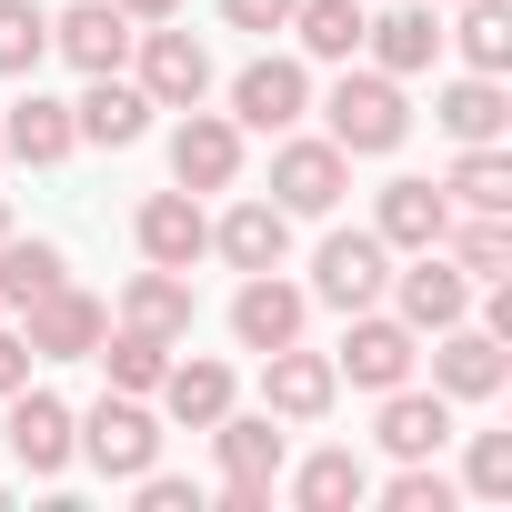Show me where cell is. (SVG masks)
<instances>
[{
  "instance_id": "obj_41",
  "label": "cell",
  "mask_w": 512,
  "mask_h": 512,
  "mask_svg": "<svg viewBox=\"0 0 512 512\" xmlns=\"http://www.w3.org/2000/svg\"><path fill=\"white\" fill-rule=\"evenodd\" d=\"M111 11H121V21L141 31V21H181V0H111Z\"/></svg>"
},
{
  "instance_id": "obj_25",
  "label": "cell",
  "mask_w": 512,
  "mask_h": 512,
  "mask_svg": "<svg viewBox=\"0 0 512 512\" xmlns=\"http://www.w3.org/2000/svg\"><path fill=\"white\" fill-rule=\"evenodd\" d=\"M231 402H241V382H231V362H211V352H201V362H171V372H161V412H171L181 432H211V422H221Z\"/></svg>"
},
{
  "instance_id": "obj_6",
  "label": "cell",
  "mask_w": 512,
  "mask_h": 512,
  "mask_svg": "<svg viewBox=\"0 0 512 512\" xmlns=\"http://www.w3.org/2000/svg\"><path fill=\"white\" fill-rule=\"evenodd\" d=\"M382 292H392V241H382V231H322V251H312V302L372 312Z\"/></svg>"
},
{
  "instance_id": "obj_7",
  "label": "cell",
  "mask_w": 512,
  "mask_h": 512,
  "mask_svg": "<svg viewBox=\"0 0 512 512\" xmlns=\"http://www.w3.org/2000/svg\"><path fill=\"white\" fill-rule=\"evenodd\" d=\"M392 302H402V322L432 342L442 322H472V272L452 262L442 241H432V251H402V272H392Z\"/></svg>"
},
{
  "instance_id": "obj_20",
  "label": "cell",
  "mask_w": 512,
  "mask_h": 512,
  "mask_svg": "<svg viewBox=\"0 0 512 512\" xmlns=\"http://www.w3.org/2000/svg\"><path fill=\"white\" fill-rule=\"evenodd\" d=\"M372 231L392 241V251H432L442 231H452V201H442V181H382V201H372Z\"/></svg>"
},
{
  "instance_id": "obj_39",
  "label": "cell",
  "mask_w": 512,
  "mask_h": 512,
  "mask_svg": "<svg viewBox=\"0 0 512 512\" xmlns=\"http://www.w3.org/2000/svg\"><path fill=\"white\" fill-rule=\"evenodd\" d=\"M21 382H31V342H21V332H0V402H11Z\"/></svg>"
},
{
  "instance_id": "obj_19",
  "label": "cell",
  "mask_w": 512,
  "mask_h": 512,
  "mask_svg": "<svg viewBox=\"0 0 512 512\" xmlns=\"http://www.w3.org/2000/svg\"><path fill=\"white\" fill-rule=\"evenodd\" d=\"M71 131H81V141H101V151H131V141L151 131V91H141V81H121V71H91V91L71 101Z\"/></svg>"
},
{
  "instance_id": "obj_5",
  "label": "cell",
  "mask_w": 512,
  "mask_h": 512,
  "mask_svg": "<svg viewBox=\"0 0 512 512\" xmlns=\"http://www.w3.org/2000/svg\"><path fill=\"white\" fill-rule=\"evenodd\" d=\"M412 362H422V332L402 322V312H342V352H332V372L352 382V392H392V382H412Z\"/></svg>"
},
{
  "instance_id": "obj_35",
  "label": "cell",
  "mask_w": 512,
  "mask_h": 512,
  "mask_svg": "<svg viewBox=\"0 0 512 512\" xmlns=\"http://www.w3.org/2000/svg\"><path fill=\"white\" fill-rule=\"evenodd\" d=\"M462 492L512 502V432H472V452H462Z\"/></svg>"
},
{
  "instance_id": "obj_42",
  "label": "cell",
  "mask_w": 512,
  "mask_h": 512,
  "mask_svg": "<svg viewBox=\"0 0 512 512\" xmlns=\"http://www.w3.org/2000/svg\"><path fill=\"white\" fill-rule=\"evenodd\" d=\"M0 231H11V201H0Z\"/></svg>"
},
{
  "instance_id": "obj_1",
  "label": "cell",
  "mask_w": 512,
  "mask_h": 512,
  "mask_svg": "<svg viewBox=\"0 0 512 512\" xmlns=\"http://www.w3.org/2000/svg\"><path fill=\"white\" fill-rule=\"evenodd\" d=\"M322 141H342L352 161L402 151V141H412V101H402V81H392V71H352V61H342V81H332V101H322Z\"/></svg>"
},
{
  "instance_id": "obj_10",
  "label": "cell",
  "mask_w": 512,
  "mask_h": 512,
  "mask_svg": "<svg viewBox=\"0 0 512 512\" xmlns=\"http://www.w3.org/2000/svg\"><path fill=\"white\" fill-rule=\"evenodd\" d=\"M512 382V342H492L482 322H442L432 332V392L442 402H492Z\"/></svg>"
},
{
  "instance_id": "obj_23",
  "label": "cell",
  "mask_w": 512,
  "mask_h": 512,
  "mask_svg": "<svg viewBox=\"0 0 512 512\" xmlns=\"http://www.w3.org/2000/svg\"><path fill=\"white\" fill-rule=\"evenodd\" d=\"M0 151H11V161H31V171H61V161L81 151V131H71V101H51V91L11 101V121H0Z\"/></svg>"
},
{
  "instance_id": "obj_32",
  "label": "cell",
  "mask_w": 512,
  "mask_h": 512,
  "mask_svg": "<svg viewBox=\"0 0 512 512\" xmlns=\"http://www.w3.org/2000/svg\"><path fill=\"white\" fill-rule=\"evenodd\" d=\"M171 352H181V342H161V332H131V322H121V332H101V352H91V362H111V392H141V402H151V392H161V372H171Z\"/></svg>"
},
{
  "instance_id": "obj_28",
  "label": "cell",
  "mask_w": 512,
  "mask_h": 512,
  "mask_svg": "<svg viewBox=\"0 0 512 512\" xmlns=\"http://www.w3.org/2000/svg\"><path fill=\"white\" fill-rule=\"evenodd\" d=\"M442 201L452 211H512V151L502 141H462V161L442 171Z\"/></svg>"
},
{
  "instance_id": "obj_12",
  "label": "cell",
  "mask_w": 512,
  "mask_h": 512,
  "mask_svg": "<svg viewBox=\"0 0 512 512\" xmlns=\"http://www.w3.org/2000/svg\"><path fill=\"white\" fill-rule=\"evenodd\" d=\"M171 181H181V191H231V181H241V121L191 101V111L171 121Z\"/></svg>"
},
{
  "instance_id": "obj_21",
  "label": "cell",
  "mask_w": 512,
  "mask_h": 512,
  "mask_svg": "<svg viewBox=\"0 0 512 512\" xmlns=\"http://www.w3.org/2000/svg\"><path fill=\"white\" fill-rule=\"evenodd\" d=\"M121 322H131V332H161V342H191V322H201V302H191V272H161V262H141V272L121 282Z\"/></svg>"
},
{
  "instance_id": "obj_34",
  "label": "cell",
  "mask_w": 512,
  "mask_h": 512,
  "mask_svg": "<svg viewBox=\"0 0 512 512\" xmlns=\"http://www.w3.org/2000/svg\"><path fill=\"white\" fill-rule=\"evenodd\" d=\"M51 61V11L41 0H0V81H31Z\"/></svg>"
},
{
  "instance_id": "obj_33",
  "label": "cell",
  "mask_w": 512,
  "mask_h": 512,
  "mask_svg": "<svg viewBox=\"0 0 512 512\" xmlns=\"http://www.w3.org/2000/svg\"><path fill=\"white\" fill-rule=\"evenodd\" d=\"M292 502H302V512H352V502H372L362 452H312V462L292 472Z\"/></svg>"
},
{
  "instance_id": "obj_16",
  "label": "cell",
  "mask_w": 512,
  "mask_h": 512,
  "mask_svg": "<svg viewBox=\"0 0 512 512\" xmlns=\"http://www.w3.org/2000/svg\"><path fill=\"white\" fill-rule=\"evenodd\" d=\"M211 251H221L231 272H282L292 262V211L282 201H231L211 221Z\"/></svg>"
},
{
  "instance_id": "obj_17",
  "label": "cell",
  "mask_w": 512,
  "mask_h": 512,
  "mask_svg": "<svg viewBox=\"0 0 512 512\" xmlns=\"http://www.w3.org/2000/svg\"><path fill=\"white\" fill-rule=\"evenodd\" d=\"M51 51L91 81V71H121L131 61V21L111 11V0H71V11H51Z\"/></svg>"
},
{
  "instance_id": "obj_18",
  "label": "cell",
  "mask_w": 512,
  "mask_h": 512,
  "mask_svg": "<svg viewBox=\"0 0 512 512\" xmlns=\"http://www.w3.org/2000/svg\"><path fill=\"white\" fill-rule=\"evenodd\" d=\"M362 51H372V71H392V81H422V71L442 61V21H432V0H402V11L362 21Z\"/></svg>"
},
{
  "instance_id": "obj_38",
  "label": "cell",
  "mask_w": 512,
  "mask_h": 512,
  "mask_svg": "<svg viewBox=\"0 0 512 512\" xmlns=\"http://www.w3.org/2000/svg\"><path fill=\"white\" fill-rule=\"evenodd\" d=\"M221 21H231V31H262V41H272V31H292V0H221Z\"/></svg>"
},
{
  "instance_id": "obj_4",
  "label": "cell",
  "mask_w": 512,
  "mask_h": 512,
  "mask_svg": "<svg viewBox=\"0 0 512 512\" xmlns=\"http://www.w3.org/2000/svg\"><path fill=\"white\" fill-rule=\"evenodd\" d=\"M342 191H352V151L292 121L282 151H272V201H282L292 221H322V211H342Z\"/></svg>"
},
{
  "instance_id": "obj_27",
  "label": "cell",
  "mask_w": 512,
  "mask_h": 512,
  "mask_svg": "<svg viewBox=\"0 0 512 512\" xmlns=\"http://www.w3.org/2000/svg\"><path fill=\"white\" fill-rule=\"evenodd\" d=\"M432 121H442L452 141H502V131H512V101H502V81H492V71H462V81L432 101Z\"/></svg>"
},
{
  "instance_id": "obj_9",
  "label": "cell",
  "mask_w": 512,
  "mask_h": 512,
  "mask_svg": "<svg viewBox=\"0 0 512 512\" xmlns=\"http://www.w3.org/2000/svg\"><path fill=\"white\" fill-rule=\"evenodd\" d=\"M101 332H111V312H101L81 282H51V292L21 312V342H31V362H91V352H101Z\"/></svg>"
},
{
  "instance_id": "obj_24",
  "label": "cell",
  "mask_w": 512,
  "mask_h": 512,
  "mask_svg": "<svg viewBox=\"0 0 512 512\" xmlns=\"http://www.w3.org/2000/svg\"><path fill=\"white\" fill-rule=\"evenodd\" d=\"M211 452H221V482H282V422L272 412H221L211 422Z\"/></svg>"
},
{
  "instance_id": "obj_13",
  "label": "cell",
  "mask_w": 512,
  "mask_h": 512,
  "mask_svg": "<svg viewBox=\"0 0 512 512\" xmlns=\"http://www.w3.org/2000/svg\"><path fill=\"white\" fill-rule=\"evenodd\" d=\"M302 322H312V292H302V282L241 272V292H231V342H241V352H282V342H302Z\"/></svg>"
},
{
  "instance_id": "obj_31",
  "label": "cell",
  "mask_w": 512,
  "mask_h": 512,
  "mask_svg": "<svg viewBox=\"0 0 512 512\" xmlns=\"http://www.w3.org/2000/svg\"><path fill=\"white\" fill-rule=\"evenodd\" d=\"M452 11H462V21H452L442 41L462 51V71H492V81H502V71H512V0H452Z\"/></svg>"
},
{
  "instance_id": "obj_2",
  "label": "cell",
  "mask_w": 512,
  "mask_h": 512,
  "mask_svg": "<svg viewBox=\"0 0 512 512\" xmlns=\"http://www.w3.org/2000/svg\"><path fill=\"white\" fill-rule=\"evenodd\" d=\"M71 442H81V462H91L101 482H141V472L161 462V412H151L141 392H101L91 412H71Z\"/></svg>"
},
{
  "instance_id": "obj_37",
  "label": "cell",
  "mask_w": 512,
  "mask_h": 512,
  "mask_svg": "<svg viewBox=\"0 0 512 512\" xmlns=\"http://www.w3.org/2000/svg\"><path fill=\"white\" fill-rule=\"evenodd\" d=\"M131 492H141V512H201V492H191L181 472H161V462H151V472H141Z\"/></svg>"
},
{
  "instance_id": "obj_40",
  "label": "cell",
  "mask_w": 512,
  "mask_h": 512,
  "mask_svg": "<svg viewBox=\"0 0 512 512\" xmlns=\"http://www.w3.org/2000/svg\"><path fill=\"white\" fill-rule=\"evenodd\" d=\"M221 512H272V482H221Z\"/></svg>"
},
{
  "instance_id": "obj_11",
  "label": "cell",
  "mask_w": 512,
  "mask_h": 512,
  "mask_svg": "<svg viewBox=\"0 0 512 512\" xmlns=\"http://www.w3.org/2000/svg\"><path fill=\"white\" fill-rule=\"evenodd\" d=\"M302 111H312V71H302L292 51H262V61L231 71V121H241V131H292Z\"/></svg>"
},
{
  "instance_id": "obj_14",
  "label": "cell",
  "mask_w": 512,
  "mask_h": 512,
  "mask_svg": "<svg viewBox=\"0 0 512 512\" xmlns=\"http://www.w3.org/2000/svg\"><path fill=\"white\" fill-rule=\"evenodd\" d=\"M131 241H141V262H161V272H191L201 251H211V211H201V191H151L141 211H131Z\"/></svg>"
},
{
  "instance_id": "obj_36",
  "label": "cell",
  "mask_w": 512,
  "mask_h": 512,
  "mask_svg": "<svg viewBox=\"0 0 512 512\" xmlns=\"http://www.w3.org/2000/svg\"><path fill=\"white\" fill-rule=\"evenodd\" d=\"M382 512H452V472H432V462H402V472L382 482Z\"/></svg>"
},
{
  "instance_id": "obj_26",
  "label": "cell",
  "mask_w": 512,
  "mask_h": 512,
  "mask_svg": "<svg viewBox=\"0 0 512 512\" xmlns=\"http://www.w3.org/2000/svg\"><path fill=\"white\" fill-rule=\"evenodd\" d=\"M51 282H71L61 241H41V231H0V312H31Z\"/></svg>"
},
{
  "instance_id": "obj_8",
  "label": "cell",
  "mask_w": 512,
  "mask_h": 512,
  "mask_svg": "<svg viewBox=\"0 0 512 512\" xmlns=\"http://www.w3.org/2000/svg\"><path fill=\"white\" fill-rule=\"evenodd\" d=\"M0 412H11V422H0V432H11V462H21L31 482H61V472L81 462V442H71V402H61V392H31V382H21Z\"/></svg>"
},
{
  "instance_id": "obj_43",
  "label": "cell",
  "mask_w": 512,
  "mask_h": 512,
  "mask_svg": "<svg viewBox=\"0 0 512 512\" xmlns=\"http://www.w3.org/2000/svg\"><path fill=\"white\" fill-rule=\"evenodd\" d=\"M0 161H11V151H0Z\"/></svg>"
},
{
  "instance_id": "obj_30",
  "label": "cell",
  "mask_w": 512,
  "mask_h": 512,
  "mask_svg": "<svg viewBox=\"0 0 512 512\" xmlns=\"http://www.w3.org/2000/svg\"><path fill=\"white\" fill-rule=\"evenodd\" d=\"M442 251H452L472 282H512V211H452Z\"/></svg>"
},
{
  "instance_id": "obj_3",
  "label": "cell",
  "mask_w": 512,
  "mask_h": 512,
  "mask_svg": "<svg viewBox=\"0 0 512 512\" xmlns=\"http://www.w3.org/2000/svg\"><path fill=\"white\" fill-rule=\"evenodd\" d=\"M131 81L151 91V111H191V101H211V51H201V31H181V21H141V31H131Z\"/></svg>"
},
{
  "instance_id": "obj_22",
  "label": "cell",
  "mask_w": 512,
  "mask_h": 512,
  "mask_svg": "<svg viewBox=\"0 0 512 512\" xmlns=\"http://www.w3.org/2000/svg\"><path fill=\"white\" fill-rule=\"evenodd\" d=\"M372 432H382V452H392V462H432V452L452 442V402H442V392H412V382H392Z\"/></svg>"
},
{
  "instance_id": "obj_29",
  "label": "cell",
  "mask_w": 512,
  "mask_h": 512,
  "mask_svg": "<svg viewBox=\"0 0 512 512\" xmlns=\"http://www.w3.org/2000/svg\"><path fill=\"white\" fill-rule=\"evenodd\" d=\"M362 0H292V41L302 61H362Z\"/></svg>"
},
{
  "instance_id": "obj_15",
  "label": "cell",
  "mask_w": 512,
  "mask_h": 512,
  "mask_svg": "<svg viewBox=\"0 0 512 512\" xmlns=\"http://www.w3.org/2000/svg\"><path fill=\"white\" fill-rule=\"evenodd\" d=\"M332 402H342V372H332V352H302V342L262 352V412H272V422H322Z\"/></svg>"
}]
</instances>
